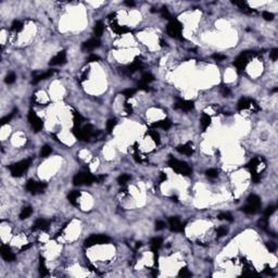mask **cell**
Here are the masks:
<instances>
[{"label":"cell","mask_w":278,"mask_h":278,"mask_svg":"<svg viewBox=\"0 0 278 278\" xmlns=\"http://www.w3.org/2000/svg\"><path fill=\"white\" fill-rule=\"evenodd\" d=\"M237 108L239 111H242V110H246V109H248V108H254L255 111H259L260 110V108L257 107V105L254 102V100L248 99V98H241V99L238 101Z\"/></svg>","instance_id":"cell-11"},{"label":"cell","mask_w":278,"mask_h":278,"mask_svg":"<svg viewBox=\"0 0 278 278\" xmlns=\"http://www.w3.org/2000/svg\"><path fill=\"white\" fill-rule=\"evenodd\" d=\"M49 228V222L44 219H38L34 223L33 229H40V230H47Z\"/></svg>","instance_id":"cell-21"},{"label":"cell","mask_w":278,"mask_h":278,"mask_svg":"<svg viewBox=\"0 0 278 278\" xmlns=\"http://www.w3.org/2000/svg\"><path fill=\"white\" fill-rule=\"evenodd\" d=\"M15 74L14 73H9L6 76V78H5V82H6V84H9V85H11V84H13L15 82Z\"/></svg>","instance_id":"cell-41"},{"label":"cell","mask_w":278,"mask_h":278,"mask_svg":"<svg viewBox=\"0 0 278 278\" xmlns=\"http://www.w3.org/2000/svg\"><path fill=\"white\" fill-rule=\"evenodd\" d=\"M162 243H163V239L161 237H154L151 239L150 241V246H151V250L153 252H157L158 250L161 248Z\"/></svg>","instance_id":"cell-23"},{"label":"cell","mask_w":278,"mask_h":278,"mask_svg":"<svg viewBox=\"0 0 278 278\" xmlns=\"http://www.w3.org/2000/svg\"><path fill=\"white\" fill-rule=\"evenodd\" d=\"M135 93H136V89H133V88H128V89H125V90H123L122 95H123L124 97L126 98V99H128V98L133 97Z\"/></svg>","instance_id":"cell-39"},{"label":"cell","mask_w":278,"mask_h":278,"mask_svg":"<svg viewBox=\"0 0 278 278\" xmlns=\"http://www.w3.org/2000/svg\"><path fill=\"white\" fill-rule=\"evenodd\" d=\"M103 29H105V27H103L102 22L98 21L97 23L95 24V27H93V33H95L96 37H101L103 34Z\"/></svg>","instance_id":"cell-26"},{"label":"cell","mask_w":278,"mask_h":278,"mask_svg":"<svg viewBox=\"0 0 278 278\" xmlns=\"http://www.w3.org/2000/svg\"><path fill=\"white\" fill-rule=\"evenodd\" d=\"M25 188L32 195H38V193H43L45 191V189L47 188V184L43 183V181H36L34 179H29L26 183Z\"/></svg>","instance_id":"cell-8"},{"label":"cell","mask_w":278,"mask_h":278,"mask_svg":"<svg viewBox=\"0 0 278 278\" xmlns=\"http://www.w3.org/2000/svg\"><path fill=\"white\" fill-rule=\"evenodd\" d=\"M0 254H1L2 259L7 262H13L15 260L14 253L11 251V249H10L8 246H5V245L1 246V248H0Z\"/></svg>","instance_id":"cell-14"},{"label":"cell","mask_w":278,"mask_h":278,"mask_svg":"<svg viewBox=\"0 0 278 278\" xmlns=\"http://www.w3.org/2000/svg\"><path fill=\"white\" fill-rule=\"evenodd\" d=\"M254 55L255 53L253 51H243V52H241L236 58L235 62H234V65L238 70V72H241L246 69L247 64L249 63V60L254 57Z\"/></svg>","instance_id":"cell-6"},{"label":"cell","mask_w":278,"mask_h":278,"mask_svg":"<svg viewBox=\"0 0 278 278\" xmlns=\"http://www.w3.org/2000/svg\"><path fill=\"white\" fill-rule=\"evenodd\" d=\"M124 107H125V110H126V112H127V114H131V112H133V109H131V105H129L128 103L126 102Z\"/></svg>","instance_id":"cell-57"},{"label":"cell","mask_w":278,"mask_h":278,"mask_svg":"<svg viewBox=\"0 0 278 278\" xmlns=\"http://www.w3.org/2000/svg\"><path fill=\"white\" fill-rule=\"evenodd\" d=\"M100 44L101 43H100V40L98 38H90V39H88L87 41H85V43H83V45H82V50H83V51H91V50L99 47Z\"/></svg>","instance_id":"cell-17"},{"label":"cell","mask_w":278,"mask_h":278,"mask_svg":"<svg viewBox=\"0 0 278 278\" xmlns=\"http://www.w3.org/2000/svg\"><path fill=\"white\" fill-rule=\"evenodd\" d=\"M39 275H40L41 277L48 275V269H47V266H46L45 259H44L43 257H39Z\"/></svg>","instance_id":"cell-25"},{"label":"cell","mask_w":278,"mask_h":278,"mask_svg":"<svg viewBox=\"0 0 278 278\" xmlns=\"http://www.w3.org/2000/svg\"><path fill=\"white\" fill-rule=\"evenodd\" d=\"M262 15H263L264 20H266V21H272V20H274V14L272 12L264 11L263 13H262Z\"/></svg>","instance_id":"cell-49"},{"label":"cell","mask_w":278,"mask_h":278,"mask_svg":"<svg viewBox=\"0 0 278 278\" xmlns=\"http://www.w3.org/2000/svg\"><path fill=\"white\" fill-rule=\"evenodd\" d=\"M95 181H97V176H93V174L87 173V172L77 173L73 178V184L75 186L91 185V184L95 183Z\"/></svg>","instance_id":"cell-5"},{"label":"cell","mask_w":278,"mask_h":278,"mask_svg":"<svg viewBox=\"0 0 278 278\" xmlns=\"http://www.w3.org/2000/svg\"><path fill=\"white\" fill-rule=\"evenodd\" d=\"M165 227V223L163 221H157L155 222V230H162Z\"/></svg>","instance_id":"cell-52"},{"label":"cell","mask_w":278,"mask_h":278,"mask_svg":"<svg viewBox=\"0 0 278 278\" xmlns=\"http://www.w3.org/2000/svg\"><path fill=\"white\" fill-rule=\"evenodd\" d=\"M221 93L222 95L224 96V97H228L229 95H230V89H229L228 87H226V86H223V87L221 88Z\"/></svg>","instance_id":"cell-50"},{"label":"cell","mask_w":278,"mask_h":278,"mask_svg":"<svg viewBox=\"0 0 278 278\" xmlns=\"http://www.w3.org/2000/svg\"><path fill=\"white\" fill-rule=\"evenodd\" d=\"M124 3H125L126 6H128V7H134V6H135V2H134V1H125Z\"/></svg>","instance_id":"cell-59"},{"label":"cell","mask_w":278,"mask_h":278,"mask_svg":"<svg viewBox=\"0 0 278 278\" xmlns=\"http://www.w3.org/2000/svg\"><path fill=\"white\" fill-rule=\"evenodd\" d=\"M261 204V200L257 195H250L247 199V204L241 210L247 214H255L260 211Z\"/></svg>","instance_id":"cell-3"},{"label":"cell","mask_w":278,"mask_h":278,"mask_svg":"<svg viewBox=\"0 0 278 278\" xmlns=\"http://www.w3.org/2000/svg\"><path fill=\"white\" fill-rule=\"evenodd\" d=\"M275 211H276V207L269 205V207H267L266 209H265V211H264V215H265V217H269Z\"/></svg>","instance_id":"cell-45"},{"label":"cell","mask_w":278,"mask_h":278,"mask_svg":"<svg viewBox=\"0 0 278 278\" xmlns=\"http://www.w3.org/2000/svg\"><path fill=\"white\" fill-rule=\"evenodd\" d=\"M212 58H213L215 61H219V62H221V61H224V60L226 59V55H219V53H214L213 55H212Z\"/></svg>","instance_id":"cell-51"},{"label":"cell","mask_w":278,"mask_h":278,"mask_svg":"<svg viewBox=\"0 0 278 278\" xmlns=\"http://www.w3.org/2000/svg\"><path fill=\"white\" fill-rule=\"evenodd\" d=\"M128 181H131V176H129L128 174H122L119 178H117V183H119L120 185H125Z\"/></svg>","instance_id":"cell-37"},{"label":"cell","mask_w":278,"mask_h":278,"mask_svg":"<svg viewBox=\"0 0 278 278\" xmlns=\"http://www.w3.org/2000/svg\"><path fill=\"white\" fill-rule=\"evenodd\" d=\"M79 196H81V192H79V191H77V190L71 191L70 195H69V197H67L69 198L70 203L73 204V205H76L77 204V199L79 198Z\"/></svg>","instance_id":"cell-27"},{"label":"cell","mask_w":278,"mask_h":278,"mask_svg":"<svg viewBox=\"0 0 278 278\" xmlns=\"http://www.w3.org/2000/svg\"><path fill=\"white\" fill-rule=\"evenodd\" d=\"M14 114H15V111H13V112L11 113V114H9V115H7V116L3 117V119L1 120V125L3 126V125H6V124L9 123V122L12 120V117L14 116Z\"/></svg>","instance_id":"cell-47"},{"label":"cell","mask_w":278,"mask_h":278,"mask_svg":"<svg viewBox=\"0 0 278 278\" xmlns=\"http://www.w3.org/2000/svg\"><path fill=\"white\" fill-rule=\"evenodd\" d=\"M72 131L74 136L82 141H86L91 137H96V131L90 124H87L85 126H74Z\"/></svg>","instance_id":"cell-1"},{"label":"cell","mask_w":278,"mask_h":278,"mask_svg":"<svg viewBox=\"0 0 278 278\" xmlns=\"http://www.w3.org/2000/svg\"><path fill=\"white\" fill-rule=\"evenodd\" d=\"M181 29H183V25L179 21H177L176 19H172L169 21V23L167 24V34L171 36L172 38L175 39H183L181 37Z\"/></svg>","instance_id":"cell-7"},{"label":"cell","mask_w":278,"mask_h":278,"mask_svg":"<svg viewBox=\"0 0 278 278\" xmlns=\"http://www.w3.org/2000/svg\"><path fill=\"white\" fill-rule=\"evenodd\" d=\"M217 219H223V221H228V222H233L234 219L231 216V214L228 212H223V213H219L217 215Z\"/></svg>","instance_id":"cell-32"},{"label":"cell","mask_w":278,"mask_h":278,"mask_svg":"<svg viewBox=\"0 0 278 278\" xmlns=\"http://www.w3.org/2000/svg\"><path fill=\"white\" fill-rule=\"evenodd\" d=\"M161 14H162V17H163L164 19L169 20V21L172 20V15H171V13L169 12V10H167V8H166V7H162V9H161Z\"/></svg>","instance_id":"cell-43"},{"label":"cell","mask_w":278,"mask_h":278,"mask_svg":"<svg viewBox=\"0 0 278 278\" xmlns=\"http://www.w3.org/2000/svg\"><path fill=\"white\" fill-rule=\"evenodd\" d=\"M172 199H173V201L177 202V197H173V198H172Z\"/></svg>","instance_id":"cell-61"},{"label":"cell","mask_w":278,"mask_h":278,"mask_svg":"<svg viewBox=\"0 0 278 278\" xmlns=\"http://www.w3.org/2000/svg\"><path fill=\"white\" fill-rule=\"evenodd\" d=\"M116 123H117L116 119H110L109 121L107 122V131H108V133H109V134L112 133V131L114 129Z\"/></svg>","instance_id":"cell-33"},{"label":"cell","mask_w":278,"mask_h":278,"mask_svg":"<svg viewBox=\"0 0 278 278\" xmlns=\"http://www.w3.org/2000/svg\"><path fill=\"white\" fill-rule=\"evenodd\" d=\"M111 29H112V31L114 32V33L119 34V35H123V34L131 32V29H129L128 27L121 26V25H119L116 22H113V23H111Z\"/></svg>","instance_id":"cell-20"},{"label":"cell","mask_w":278,"mask_h":278,"mask_svg":"<svg viewBox=\"0 0 278 278\" xmlns=\"http://www.w3.org/2000/svg\"><path fill=\"white\" fill-rule=\"evenodd\" d=\"M192 275V274L190 273V272L188 271L186 267H184V268H181V271H179V273H178V276L179 277H190V276Z\"/></svg>","instance_id":"cell-46"},{"label":"cell","mask_w":278,"mask_h":278,"mask_svg":"<svg viewBox=\"0 0 278 278\" xmlns=\"http://www.w3.org/2000/svg\"><path fill=\"white\" fill-rule=\"evenodd\" d=\"M135 160H136V162H138V163H140V162H141L140 155H138L137 153H136V154H135Z\"/></svg>","instance_id":"cell-60"},{"label":"cell","mask_w":278,"mask_h":278,"mask_svg":"<svg viewBox=\"0 0 278 278\" xmlns=\"http://www.w3.org/2000/svg\"><path fill=\"white\" fill-rule=\"evenodd\" d=\"M200 123H201V126H202V128H203V131H205V129L209 127L210 124H211V117H210L208 114H205V113H203L201 116V120H200Z\"/></svg>","instance_id":"cell-28"},{"label":"cell","mask_w":278,"mask_h":278,"mask_svg":"<svg viewBox=\"0 0 278 278\" xmlns=\"http://www.w3.org/2000/svg\"><path fill=\"white\" fill-rule=\"evenodd\" d=\"M193 107H195L193 101H189V100H178L174 105V108L176 110H181V111L184 112L191 111L193 109Z\"/></svg>","instance_id":"cell-13"},{"label":"cell","mask_w":278,"mask_h":278,"mask_svg":"<svg viewBox=\"0 0 278 278\" xmlns=\"http://www.w3.org/2000/svg\"><path fill=\"white\" fill-rule=\"evenodd\" d=\"M227 233H228V229L226 228V227H224V226H221V227H219L216 229L217 237H224V236L227 235Z\"/></svg>","instance_id":"cell-42"},{"label":"cell","mask_w":278,"mask_h":278,"mask_svg":"<svg viewBox=\"0 0 278 278\" xmlns=\"http://www.w3.org/2000/svg\"><path fill=\"white\" fill-rule=\"evenodd\" d=\"M149 134H150V136H151V138H152V140L154 141L157 145H159V143H160V135H159V133H157L155 131H150Z\"/></svg>","instance_id":"cell-44"},{"label":"cell","mask_w":278,"mask_h":278,"mask_svg":"<svg viewBox=\"0 0 278 278\" xmlns=\"http://www.w3.org/2000/svg\"><path fill=\"white\" fill-rule=\"evenodd\" d=\"M143 67V65L141 64V62L135 60V61H134L131 65H128V67H126L125 69H123V71L122 72H123L125 75H131V74H134L135 72L141 70Z\"/></svg>","instance_id":"cell-16"},{"label":"cell","mask_w":278,"mask_h":278,"mask_svg":"<svg viewBox=\"0 0 278 278\" xmlns=\"http://www.w3.org/2000/svg\"><path fill=\"white\" fill-rule=\"evenodd\" d=\"M267 225H268V222H267V217H262L257 221V226L262 229H266Z\"/></svg>","instance_id":"cell-40"},{"label":"cell","mask_w":278,"mask_h":278,"mask_svg":"<svg viewBox=\"0 0 278 278\" xmlns=\"http://www.w3.org/2000/svg\"><path fill=\"white\" fill-rule=\"evenodd\" d=\"M169 229L174 233H179L184 231V225L181 222V219L178 216H172L169 219Z\"/></svg>","instance_id":"cell-12"},{"label":"cell","mask_w":278,"mask_h":278,"mask_svg":"<svg viewBox=\"0 0 278 278\" xmlns=\"http://www.w3.org/2000/svg\"><path fill=\"white\" fill-rule=\"evenodd\" d=\"M176 150L178 151L179 153L185 155H191L193 153V148H192V143H187L185 145H181L176 148Z\"/></svg>","instance_id":"cell-18"},{"label":"cell","mask_w":278,"mask_h":278,"mask_svg":"<svg viewBox=\"0 0 278 278\" xmlns=\"http://www.w3.org/2000/svg\"><path fill=\"white\" fill-rule=\"evenodd\" d=\"M167 164H169V166L172 169H174L176 173L181 174V175L188 176L191 174V167L185 162L178 161L177 159H174V158H169Z\"/></svg>","instance_id":"cell-2"},{"label":"cell","mask_w":278,"mask_h":278,"mask_svg":"<svg viewBox=\"0 0 278 278\" xmlns=\"http://www.w3.org/2000/svg\"><path fill=\"white\" fill-rule=\"evenodd\" d=\"M205 175H207L209 178H216L217 176H219V172H217V169H209L207 172H205Z\"/></svg>","instance_id":"cell-38"},{"label":"cell","mask_w":278,"mask_h":278,"mask_svg":"<svg viewBox=\"0 0 278 278\" xmlns=\"http://www.w3.org/2000/svg\"><path fill=\"white\" fill-rule=\"evenodd\" d=\"M99 60H100V58L98 57L97 55H90L89 57L87 58L86 61H87L88 63H90V62H96V61H99Z\"/></svg>","instance_id":"cell-55"},{"label":"cell","mask_w":278,"mask_h":278,"mask_svg":"<svg viewBox=\"0 0 278 278\" xmlns=\"http://www.w3.org/2000/svg\"><path fill=\"white\" fill-rule=\"evenodd\" d=\"M153 81H154V76H153L152 74H151V73H145L143 76H141V81L140 82H141V83L147 84V85H148V84H150L151 82H153Z\"/></svg>","instance_id":"cell-31"},{"label":"cell","mask_w":278,"mask_h":278,"mask_svg":"<svg viewBox=\"0 0 278 278\" xmlns=\"http://www.w3.org/2000/svg\"><path fill=\"white\" fill-rule=\"evenodd\" d=\"M27 117H29V123H31L32 127H33L34 131L37 133V131H41V128H43V122H41L40 117L36 114L33 110H29Z\"/></svg>","instance_id":"cell-10"},{"label":"cell","mask_w":278,"mask_h":278,"mask_svg":"<svg viewBox=\"0 0 278 278\" xmlns=\"http://www.w3.org/2000/svg\"><path fill=\"white\" fill-rule=\"evenodd\" d=\"M264 274H266V275H271V276L274 275L273 272H272V268L268 266V265H266V266H265V268H264Z\"/></svg>","instance_id":"cell-56"},{"label":"cell","mask_w":278,"mask_h":278,"mask_svg":"<svg viewBox=\"0 0 278 278\" xmlns=\"http://www.w3.org/2000/svg\"><path fill=\"white\" fill-rule=\"evenodd\" d=\"M55 72H57V71H55V70H49V71L45 72V73H41V74H39V75H36V76L34 77V79H33V82H32V83H33V84H38L39 82L44 81V79L49 78L50 76H52V75L55 73Z\"/></svg>","instance_id":"cell-19"},{"label":"cell","mask_w":278,"mask_h":278,"mask_svg":"<svg viewBox=\"0 0 278 278\" xmlns=\"http://www.w3.org/2000/svg\"><path fill=\"white\" fill-rule=\"evenodd\" d=\"M260 163V159L259 158H254V159H252L251 161L249 162V164H248V167L250 169V171H255L257 167V165H259Z\"/></svg>","instance_id":"cell-35"},{"label":"cell","mask_w":278,"mask_h":278,"mask_svg":"<svg viewBox=\"0 0 278 278\" xmlns=\"http://www.w3.org/2000/svg\"><path fill=\"white\" fill-rule=\"evenodd\" d=\"M22 29H23V23H22L21 21H17V20H15V21L12 23V25H11V29H12V31L20 32V31H22Z\"/></svg>","instance_id":"cell-36"},{"label":"cell","mask_w":278,"mask_h":278,"mask_svg":"<svg viewBox=\"0 0 278 278\" xmlns=\"http://www.w3.org/2000/svg\"><path fill=\"white\" fill-rule=\"evenodd\" d=\"M151 126H152V127H157V128L169 129V128H171V126H172V122L169 121V119H165V120H162V121L155 122V123H153Z\"/></svg>","instance_id":"cell-22"},{"label":"cell","mask_w":278,"mask_h":278,"mask_svg":"<svg viewBox=\"0 0 278 278\" xmlns=\"http://www.w3.org/2000/svg\"><path fill=\"white\" fill-rule=\"evenodd\" d=\"M166 175L164 173H160V183H162V181H166Z\"/></svg>","instance_id":"cell-58"},{"label":"cell","mask_w":278,"mask_h":278,"mask_svg":"<svg viewBox=\"0 0 278 278\" xmlns=\"http://www.w3.org/2000/svg\"><path fill=\"white\" fill-rule=\"evenodd\" d=\"M51 152H52L51 148H50L48 145H45V146H43V148H41V150H40V157L41 158H47Z\"/></svg>","instance_id":"cell-34"},{"label":"cell","mask_w":278,"mask_h":278,"mask_svg":"<svg viewBox=\"0 0 278 278\" xmlns=\"http://www.w3.org/2000/svg\"><path fill=\"white\" fill-rule=\"evenodd\" d=\"M269 57H271V59L273 60V61H276V60L278 59V49L277 48L272 50L271 53H269Z\"/></svg>","instance_id":"cell-53"},{"label":"cell","mask_w":278,"mask_h":278,"mask_svg":"<svg viewBox=\"0 0 278 278\" xmlns=\"http://www.w3.org/2000/svg\"><path fill=\"white\" fill-rule=\"evenodd\" d=\"M266 248L268 249L269 252H275L276 249H277V246H276V243H274V242H267Z\"/></svg>","instance_id":"cell-54"},{"label":"cell","mask_w":278,"mask_h":278,"mask_svg":"<svg viewBox=\"0 0 278 278\" xmlns=\"http://www.w3.org/2000/svg\"><path fill=\"white\" fill-rule=\"evenodd\" d=\"M73 121H74V126H82V124H83V122L85 121V119H84V117L82 116L79 113L74 112Z\"/></svg>","instance_id":"cell-30"},{"label":"cell","mask_w":278,"mask_h":278,"mask_svg":"<svg viewBox=\"0 0 278 278\" xmlns=\"http://www.w3.org/2000/svg\"><path fill=\"white\" fill-rule=\"evenodd\" d=\"M250 173H251V178H252V181L255 184H257L260 181V179H261V177H260V175L257 173V171H250Z\"/></svg>","instance_id":"cell-48"},{"label":"cell","mask_w":278,"mask_h":278,"mask_svg":"<svg viewBox=\"0 0 278 278\" xmlns=\"http://www.w3.org/2000/svg\"><path fill=\"white\" fill-rule=\"evenodd\" d=\"M233 3L235 6H237V7H239V9L245 12V13H252V12H254L252 9H250L248 3L245 2V1H233Z\"/></svg>","instance_id":"cell-24"},{"label":"cell","mask_w":278,"mask_h":278,"mask_svg":"<svg viewBox=\"0 0 278 278\" xmlns=\"http://www.w3.org/2000/svg\"><path fill=\"white\" fill-rule=\"evenodd\" d=\"M33 213V209L31 207H25L22 209L21 213H20V219H25L27 217H29Z\"/></svg>","instance_id":"cell-29"},{"label":"cell","mask_w":278,"mask_h":278,"mask_svg":"<svg viewBox=\"0 0 278 278\" xmlns=\"http://www.w3.org/2000/svg\"><path fill=\"white\" fill-rule=\"evenodd\" d=\"M110 238L107 235H93L85 240L86 247H93L96 245H105L110 242Z\"/></svg>","instance_id":"cell-9"},{"label":"cell","mask_w":278,"mask_h":278,"mask_svg":"<svg viewBox=\"0 0 278 278\" xmlns=\"http://www.w3.org/2000/svg\"><path fill=\"white\" fill-rule=\"evenodd\" d=\"M65 62H67V52H65L64 50H62V51H60L58 55H55L52 59L50 60L49 64L50 65H62V64H64Z\"/></svg>","instance_id":"cell-15"},{"label":"cell","mask_w":278,"mask_h":278,"mask_svg":"<svg viewBox=\"0 0 278 278\" xmlns=\"http://www.w3.org/2000/svg\"><path fill=\"white\" fill-rule=\"evenodd\" d=\"M31 164H32V159H25L17 162V163L12 164L11 166L9 167L10 172H11V175L13 177H20V176L23 175L24 172L29 169V167L31 166Z\"/></svg>","instance_id":"cell-4"}]
</instances>
